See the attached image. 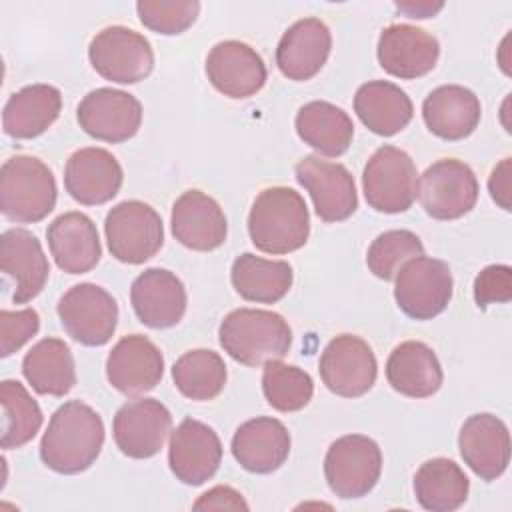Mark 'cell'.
<instances>
[{"label": "cell", "instance_id": "1", "mask_svg": "<svg viewBox=\"0 0 512 512\" xmlns=\"http://www.w3.org/2000/svg\"><path fill=\"white\" fill-rule=\"evenodd\" d=\"M104 422L100 414L80 400L64 402L48 422L40 440V458L58 474H80L100 456Z\"/></svg>", "mask_w": 512, "mask_h": 512}, {"label": "cell", "instance_id": "2", "mask_svg": "<svg viewBox=\"0 0 512 512\" xmlns=\"http://www.w3.org/2000/svg\"><path fill=\"white\" fill-rule=\"evenodd\" d=\"M252 244L266 254H288L302 248L310 236V214L300 192L288 186L262 190L248 214Z\"/></svg>", "mask_w": 512, "mask_h": 512}, {"label": "cell", "instance_id": "3", "mask_svg": "<svg viewBox=\"0 0 512 512\" xmlns=\"http://www.w3.org/2000/svg\"><path fill=\"white\" fill-rule=\"evenodd\" d=\"M218 340L224 352L236 362L244 366H264L288 354L292 330L278 312L238 308L220 322Z\"/></svg>", "mask_w": 512, "mask_h": 512}, {"label": "cell", "instance_id": "4", "mask_svg": "<svg viewBox=\"0 0 512 512\" xmlns=\"http://www.w3.org/2000/svg\"><path fill=\"white\" fill-rule=\"evenodd\" d=\"M56 180L52 170L36 156L16 154L0 170V210L16 224L44 220L56 206Z\"/></svg>", "mask_w": 512, "mask_h": 512}, {"label": "cell", "instance_id": "5", "mask_svg": "<svg viewBox=\"0 0 512 512\" xmlns=\"http://www.w3.org/2000/svg\"><path fill=\"white\" fill-rule=\"evenodd\" d=\"M416 164L402 148L384 144L366 162L362 190L376 212L400 214L416 200Z\"/></svg>", "mask_w": 512, "mask_h": 512}, {"label": "cell", "instance_id": "6", "mask_svg": "<svg viewBox=\"0 0 512 512\" xmlns=\"http://www.w3.org/2000/svg\"><path fill=\"white\" fill-rule=\"evenodd\" d=\"M104 232L110 254L124 264H142L156 256L164 244L160 214L140 200L116 204L106 214Z\"/></svg>", "mask_w": 512, "mask_h": 512}, {"label": "cell", "instance_id": "7", "mask_svg": "<svg viewBox=\"0 0 512 512\" xmlns=\"http://www.w3.org/2000/svg\"><path fill=\"white\" fill-rule=\"evenodd\" d=\"M394 280V300L414 320H432L444 312L454 292L450 266L424 254L408 260Z\"/></svg>", "mask_w": 512, "mask_h": 512}, {"label": "cell", "instance_id": "8", "mask_svg": "<svg viewBox=\"0 0 512 512\" xmlns=\"http://www.w3.org/2000/svg\"><path fill=\"white\" fill-rule=\"evenodd\" d=\"M382 472L380 446L364 434H346L334 440L324 458V476L330 490L344 500L366 496Z\"/></svg>", "mask_w": 512, "mask_h": 512}, {"label": "cell", "instance_id": "9", "mask_svg": "<svg viewBox=\"0 0 512 512\" xmlns=\"http://www.w3.org/2000/svg\"><path fill=\"white\" fill-rule=\"evenodd\" d=\"M416 196L428 216L456 220L474 208L478 200V178L466 162L442 158L422 172L416 184Z\"/></svg>", "mask_w": 512, "mask_h": 512}, {"label": "cell", "instance_id": "10", "mask_svg": "<svg viewBox=\"0 0 512 512\" xmlns=\"http://www.w3.org/2000/svg\"><path fill=\"white\" fill-rule=\"evenodd\" d=\"M88 58L104 80L118 84H136L154 68V50L148 38L126 26L102 28L90 40Z\"/></svg>", "mask_w": 512, "mask_h": 512}, {"label": "cell", "instance_id": "11", "mask_svg": "<svg viewBox=\"0 0 512 512\" xmlns=\"http://www.w3.org/2000/svg\"><path fill=\"white\" fill-rule=\"evenodd\" d=\"M56 310L66 334L84 346H104L118 324L114 296L92 282H80L66 290Z\"/></svg>", "mask_w": 512, "mask_h": 512}, {"label": "cell", "instance_id": "12", "mask_svg": "<svg viewBox=\"0 0 512 512\" xmlns=\"http://www.w3.org/2000/svg\"><path fill=\"white\" fill-rule=\"evenodd\" d=\"M318 370L324 386L342 398L364 396L378 376V364L370 344L354 334L332 338L320 356Z\"/></svg>", "mask_w": 512, "mask_h": 512}, {"label": "cell", "instance_id": "13", "mask_svg": "<svg viewBox=\"0 0 512 512\" xmlns=\"http://www.w3.org/2000/svg\"><path fill=\"white\" fill-rule=\"evenodd\" d=\"M294 172L298 184L308 190L320 220L342 222L356 212V184L344 164L308 154L296 164Z\"/></svg>", "mask_w": 512, "mask_h": 512}, {"label": "cell", "instance_id": "14", "mask_svg": "<svg viewBox=\"0 0 512 512\" xmlns=\"http://www.w3.org/2000/svg\"><path fill=\"white\" fill-rule=\"evenodd\" d=\"M80 128L102 142L130 140L142 124V104L136 96L116 88L90 90L76 108Z\"/></svg>", "mask_w": 512, "mask_h": 512}, {"label": "cell", "instance_id": "15", "mask_svg": "<svg viewBox=\"0 0 512 512\" xmlns=\"http://www.w3.org/2000/svg\"><path fill=\"white\" fill-rule=\"evenodd\" d=\"M172 430L170 410L156 398H136L122 404L112 420L116 446L128 458H152Z\"/></svg>", "mask_w": 512, "mask_h": 512}, {"label": "cell", "instance_id": "16", "mask_svg": "<svg viewBox=\"0 0 512 512\" xmlns=\"http://www.w3.org/2000/svg\"><path fill=\"white\" fill-rule=\"evenodd\" d=\"M222 462V442L208 424L186 418L170 434L168 464L176 480L200 486L210 480Z\"/></svg>", "mask_w": 512, "mask_h": 512}, {"label": "cell", "instance_id": "17", "mask_svg": "<svg viewBox=\"0 0 512 512\" xmlns=\"http://www.w3.org/2000/svg\"><path fill=\"white\" fill-rule=\"evenodd\" d=\"M164 374L160 348L142 334L120 338L108 354L106 378L124 396H140L154 390Z\"/></svg>", "mask_w": 512, "mask_h": 512}, {"label": "cell", "instance_id": "18", "mask_svg": "<svg viewBox=\"0 0 512 512\" xmlns=\"http://www.w3.org/2000/svg\"><path fill=\"white\" fill-rule=\"evenodd\" d=\"M206 76L220 94L240 100L262 90L268 72L262 56L252 46L240 40H224L208 52Z\"/></svg>", "mask_w": 512, "mask_h": 512}, {"label": "cell", "instance_id": "19", "mask_svg": "<svg viewBox=\"0 0 512 512\" xmlns=\"http://www.w3.org/2000/svg\"><path fill=\"white\" fill-rule=\"evenodd\" d=\"M378 62L390 76L414 80L428 74L440 56V44L428 30L412 24H390L378 38Z\"/></svg>", "mask_w": 512, "mask_h": 512}, {"label": "cell", "instance_id": "20", "mask_svg": "<svg viewBox=\"0 0 512 512\" xmlns=\"http://www.w3.org/2000/svg\"><path fill=\"white\" fill-rule=\"evenodd\" d=\"M122 180L124 172L116 156L98 146L76 150L64 166V188L84 206H100L112 200Z\"/></svg>", "mask_w": 512, "mask_h": 512}, {"label": "cell", "instance_id": "21", "mask_svg": "<svg viewBox=\"0 0 512 512\" xmlns=\"http://www.w3.org/2000/svg\"><path fill=\"white\" fill-rule=\"evenodd\" d=\"M458 448L464 464L478 478L492 482L506 472L510 462L508 426L494 414H472L460 428Z\"/></svg>", "mask_w": 512, "mask_h": 512}, {"label": "cell", "instance_id": "22", "mask_svg": "<svg viewBox=\"0 0 512 512\" xmlns=\"http://www.w3.org/2000/svg\"><path fill=\"white\" fill-rule=\"evenodd\" d=\"M130 302L136 318L154 330L176 326L188 304L182 280L164 268H146L130 288Z\"/></svg>", "mask_w": 512, "mask_h": 512}, {"label": "cell", "instance_id": "23", "mask_svg": "<svg viewBox=\"0 0 512 512\" xmlns=\"http://www.w3.org/2000/svg\"><path fill=\"white\" fill-rule=\"evenodd\" d=\"M0 268L14 284L12 302L26 304L46 286L50 264L40 240L24 228L4 230L0 236Z\"/></svg>", "mask_w": 512, "mask_h": 512}, {"label": "cell", "instance_id": "24", "mask_svg": "<svg viewBox=\"0 0 512 512\" xmlns=\"http://www.w3.org/2000/svg\"><path fill=\"white\" fill-rule=\"evenodd\" d=\"M170 226L174 238L196 252L220 248L228 234V222L220 204L200 190H186L176 198Z\"/></svg>", "mask_w": 512, "mask_h": 512}, {"label": "cell", "instance_id": "25", "mask_svg": "<svg viewBox=\"0 0 512 512\" xmlns=\"http://www.w3.org/2000/svg\"><path fill=\"white\" fill-rule=\"evenodd\" d=\"M330 50V28L320 18H302L282 34L276 48V64L288 80L304 82L322 70Z\"/></svg>", "mask_w": 512, "mask_h": 512}, {"label": "cell", "instance_id": "26", "mask_svg": "<svg viewBox=\"0 0 512 512\" xmlns=\"http://www.w3.org/2000/svg\"><path fill=\"white\" fill-rule=\"evenodd\" d=\"M46 240L56 266L68 274H86L100 262L96 224L82 212L56 216L46 228Z\"/></svg>", "mask_w": 512, "mask_h": 512}, {"label": "cell", "instance_id": "27", "mask_svg": "<svg viewBox=\"0 0 512 512\" xmlns=\"http://www.w3.org/2000/svg\"><path fill=\"white\" fill-rule=\"evenodd\" d=\"M290 444V432L280 420L258 416L236 428L232 436V454L244 470L252 474H270L286 462Z\"/></svg>", "mask_w": 512, "mask_h": 512}, {"label": "cell", "instance_id": "28", "mask_svg": "<svg viewBox=\"0 0 512 512\" xmlns=\"http://www.w3.org/2000/svg\"><path fill=\"white\" fill-rule=\"evenodd\" d=\"M482 106L478 96L460 84L434 88L422 102L426 128L442 140L468 138L480 124Z\"/></svg>", "mask_w": 512, "mask_h": 512}, {"label": "cell", "instance_id": "29", "mask_svg": "<svg viewBox=\"0 0 512 512\" xmlns=\"http://www.w3.org/2000/svg\"><path fill=\"white\" fill-rule=\"evenodd\" d=\"M388 384L408 398H428L442 386L444 372L434 350L420 340L398 344L386 360Z\"/></svg>", "mask_w": 512, "mask_h": 512}, {"label": "cell", "instance_id": "30", "mask_svg": "<svg viewBox=\"0 0 512 512\" xmlns=\"http://www.w3.org/2000/svg\"><path fill=\"white\" fill-rule=\"evenodd\" d=\"M62 94L52 84H30L14 92L2 110V128L10 138L30 140L44 134L60 116Z\"/></svg>", "mask_w": 512, "mask_h": 512}, {"label": "cell", "instance_id": "31", "mask_svg": "<svg viewBox=\"0 0 512 512\" xmlns=\"http://www.w3.org/2000/svg\"><path fill=\"white\" fill-rule=\"evenodd\" d=\"M354 112L370 132L394 136L410 124L414 106L400 86L388 80H370L356 90Z\"/></svg>", "mask_w": 512, "mask_h": 512}, {"label": "cell", "instance_id": "32", "mask_svg": "<svg viewBox=\"0 0 512 512\" xmlns=\"http://www.w3.org/2000/svg\"><path fill=\"white\" fill-rule=\"evenodd\" d=\"M294 126L300 140L314 148L318 156H342L354 138L352 118L340 106L326 100L304 104L296 114Z\"/></svg>", "mask_w": 512, "mask_h": 512}, {"label": "cell", "instance_id": "33", "mask_svg": "<svg viewBox=\"0 0 512 512\" xmlns=\"http://www.w3.org/2000/svg\"><path fill=\"white\" fill-rule=\"evenodd\" d=\"M22 374L38 394L60 398L76 384L74 356L64 340L42 338L26 352Z\"/></svg>", "mask_w": 512, "mask_h": 512}, {"label": "cell", "instance_id": "34", "mask_svg": "<svg viewBox=\"0 0 512 512\" xmlns=\"http://www.w3.org/2000/svg\"><path fill=\"white\" fill-rule=\"evenodd\" d=\"M230 280L244 300L274 304L292 288L294 272L284 260H266L252 252H244L232 262Z\"/></svg>", "mask_w": 512, "mask_h": 512}, {"label": "cell", "instance_id": "35", "mask_svg": "<svg viewBox=\"0 0 512 512\" xmlns=\"http://www.w3.org/2000/svg\"><path fill=\"white\" fill-rule=\"evenodd\" d=\"M468 490V476L448 458L426 460L414 474L416 500L430 512H452L460 508L468 498Z\"/></svg>", "mask_w": 512, "mask_h": 512}, {"label": "cell", "instance_id": "36", "mask_svg": "<svg viewBox=\"0 0 512 512\" xmlns=\"http://www.w3.org/2000/svg\"><path fill=\"white\" fill-rule=\"evenodd\" d=\"M226 364L218 352L196 348L184 352L172 366V380L178 392L190 400H214L226 386Z\"/></svg>", "mask_w": 512, "mask_h": 512}, {"label": "cell", "instance_id": "37", "mask_svg": "<svg viewBox=\"0 0 512 512\" xmlns=\"http://www.w3.org/2000/svg\"><path fill=\"white\" fill-rule=\"evenodd\" d=\"M2 404V440L4 450H14L28 444L42 426V410L38 402L18 380H2L0 384Z\"/></svg>", "mask_w": 512, "mask_h": 512}, {"label": "cell", "instance_id": "38", "mask_svg": "<svg viewBox=\"0 0 512 512\" xmlns=\"http://www.w3.org/2000/svg\"><path fill=\"white\" fill-rule=\"evenodd\" d=\"M262 392L266 402L278 412H298L312 400V376L292 364L270 360L262 372Z\"/></svg>", "mask_w": 512, "mask_h": 512}, {"label": "cell", "instance_id": "39", "mask_svg": "<svg viewBox=\"0 0 512 512\" xmlns=\"http://www.w3.org/2000/svg\"><path fill=\"white\" fill-rule=\"evenodd\" d=\"M424 254L422 240L410 230H386L376 236L366 252L370 272L380 280H394L398 270L412 258Z\"/></svg>", "mask_w": 512, "mask_h": 512}, {"label": "cell", "instance_id": "40", "mask_svg": "<svg viewBox=\"0 0 512 512\" xmlns=\"http://www.w3.org/2000/svg\"><path fill=\"white\" fill-rule=\"evenodd\" d=\"M140 22L152 32L176 36L188 30L198 14L200 2L196 0H140L136 4Z\"/></svg>", "mask_w": 512, "mask_h": 512}, {"label": "cell", "instance_id": "41", "mask_svg": "<svg viewBox=\"0 0 512 512\" xmlns=\"http://www.w3.org/2000/svg\"><path fill=\"white\" fill-rule=\"evenodd\" d=\"M40 330V316L34 308L0 312V356L18 352Z\"/></svg>", "mask_w": 512, "mask_h": 512}, {"label": "cell", "instance_id": "42", "mask_svg": "<svg viewBox=\"0 0 512 512\" xmlns=\"http://www.w3.org/2000/svg\"><path fill=\"white\" fill-rule=\"evenodd\" d=\"M474 300L478 308L504 304L512 300V268L508 264H490L474 280Z\"/></svg>", "mask_w": 512, "mask_h": 512}, {"label": "cell", "instance_id": "43", "mask_svg": "<svg viewBox=\"0 0 512 512\" xmlns=\"http://www.w3.org/2000/svg\"><path fill=\"white\" fill-rule=\"evenodd\" d=\"M194 510H248L242 494L230 486H214L204 492L194 504Z\"/></svg>", "mask_w": 512, "mask_h": 512}, {"label": "cell", "instance_id": "44", "mask_svg": "<svg viewBox=\"0 0 512 512\" xmlns=\"http://www.w3.org/2000/svg\"><path fill=\"white\" fill-rule=\"evenodd\" d=\"M510 166H512L510 158L500 160L494 166V170L488 178V190H490L492 200L506 212L512 210V204H510Z\"/></svg>", "mask_w": 512, "mask_h": 512}, {"label": "cell", "instance_id": "45", "mask_svg": "<svg viewBox=\"0 0 512 512\" xmlns=\"http://www.w3.org/2000/svg\"><path fill=\"white\" fill-rule=\"evenodd\" d=\"M400 12L408 14V18H428L432 14H436L444 4H432V2H404V4H396Z\"/></svg>", "mask_w": 512, "mask_h": 512}]
</instances>
